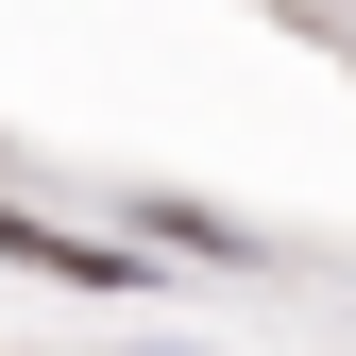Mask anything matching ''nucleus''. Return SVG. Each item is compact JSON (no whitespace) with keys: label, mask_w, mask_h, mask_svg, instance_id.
<instances>
[{"label":"nucleus","mask_w":356,"mask_h":356,"mask_svg":"<svg viewBox=\"0 0 356 356\" xmlns=\"http://www.w3.org/2000/svg\"><path fill=\"white\" fill-rule=\"evenodd\" d=\"M0 254H17V272H68V289H136V254L68 238V220H34V204H0Z\"/></svg>","instance_id":"nucleus-1"}]
</instances>
